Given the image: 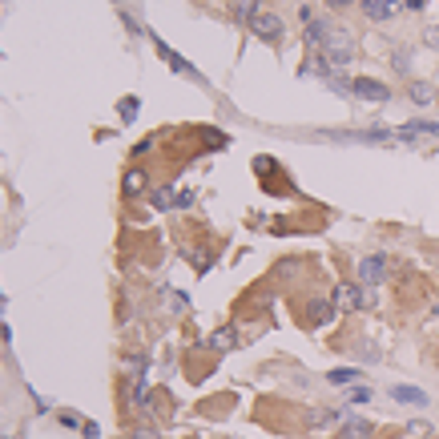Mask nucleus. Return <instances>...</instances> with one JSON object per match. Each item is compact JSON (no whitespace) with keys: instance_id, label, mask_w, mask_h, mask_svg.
<instances>
[{"instance_id":"obj_3","label":"nucleus","mask_w":439,"mask_h":439,"mask_svg":"<svg viewBox=\"0 0 439 439\" xmlns=\"http://www.w3.org/2000/svg\"><path fill=\"white\" fill-rule=\"evenodd\" d=\"M371 307H375V294L363 291V286L342 282L339 291H335V310H371Z\"/></svg>"},{"instance_id":"obj_19","label":"nucleus","mask_w":439,"mask_h":439,"mask_svg":"<svg viewBox=\"0 0 439 439\" xmlns=\"http://www.w3.org/2000/svg\"><path fill=\"white\" fill-rule=\"evenodd\" d=\"M254 169H258V174H274L278 165L270 162V158H254Z\"/></svg>"},{"instance_id":"obj_16","label":"nucleus","mask_w":439,"mask_h":439,"mask_svg":"<svg viewBox=\"0 0 439 439\" xmlns=\"http://www.w3.org/2000/svg\"><path fill=\"white\" fill-rule=\"evenodd\" d=\"M149 202H153V206H158V210H169V206H174V197H169V190H153V194H149Z\"/></svg>"},{"instance_id":"obj_5","label":"nucleus","mask_w":439,"mask_h":439,"mask_svg":"<svg viewBox=\"0 0 439 439\" xmlns=\"http://www.w3.org/2000/svg\"><path fill=\"white\" fill-rule=\"evenodd\" d=\"M383 278H387V258H383V254H371V258L358 262V282H363L367 291H371V286H379Z\"/></svg>"},{"instance_id":"obj_9","label":"nucleus","mask_w":439,"mask_h":439,"mask_svg":"<svg viewBox=\"0 0 439 439\" xmlns=\"http://www.w3.org/2000/svg\"><path fill=\"white\" fill-rule=\"evenodd\" d=\"M391 399H399V403H411V407H427V391L399 383V387H391Z\"/></svg>"},{"instance_id":"obj_15","label":"nucleus","mask_w":439,"mask_h":439,"mask_svg":"<svg viewBox=\"0 0 439 439\" xmlns=\"http://www.w3.org/2000/svg\"><path fill=\"white\" fill-rule=\"evenodd\" d=\"M210 347H214V351H230V347H234V326L214 330V335H210Z\"/></svg>"},{"instance_id":"obj_2","label":"nucleus","mask_w":439,"mask_h":439,"mask_svg":"<svg viewBox=\"0 0 439 439\" xmlns=\"http://www.w3.org/2000/svg\"><path fill=\"white\" fill-rule=\"evenodd\" d=\"M246 25H250V33L258 36V41H266V45H278V41H282V29H286V20L278 17V13H254Z\"/></svg>"},{"instance_id":"obj_1","label":"nucleus","mask_w":439,"mask_h":439,"mask_svg":"<svg viewBox=\"0 0 439 439\" xmlns=\"http://www.w3.org/2000/svg\"><path fill=\"white\" fill-rule=\"evenodd\" d=\"M323 57L330 61V69H342L355 61V36L347 29H330V36L323 41Z\"/></svg>"},{"instance_id":"obj_8","label":"nucleus","mask_w":439,"mask_h":439,"mask_svg":"<svg viewBox=\"0 0 439 439\" xmlns=\"http://www.w3.org/2000/svg\"><path fill=\"white\" fill-rule=\"evenodd\" d=\"M153 45H158V57H162V61H169V65L178 69V73H186V77H194V81H202V73H197V69H190L186 65V61H181L178 53L169 49V45H165V41H158V36H153Z\"/></svg>"},{"instance_id":"obj_11","label":"nucleus","mask_w":439,"mask_h":439,"mask_svg":"<svg viewBox=\"0 0 439 439\" xmlns=\"http://www.w3.org/2000/svg\"><path fill=\"white\" fill-rule=\"evenodd\" d=\"M121 190H125V197H137L141 190H146V174H141V169H130L125 181H121Z\"/></svg>"},{"instance_id":"obj_14","label":"nucleus","mask_w":439,"mask_h":439,"mask_svg":"<svg viewBox=\"0 0 439 439\" xmlns=\"http://www.w3.org/2000/svg\"><path fill=\"white\" fill-rule=\"evenodd\" d=\"M339 415H342L339 407H326V411H310V415H307V423H310V427H326V423H335Z\"/></svg>"},{"instance_id":"obj_12","label":"nucleus","mask_w":439,"mask_h":439,"mask_svg":"<svg viewBox=\"0 0 439 439\" xmlns=\"http://www.w3.org/2000/svg\"><path fill=\"white\" fill-rule=\"evenodd\" d=\"M326 36H330V25H326V20H314V17H310V20H307V41H310V45H323Z\"/></svg>"},{"instance_id":"obj_6","label":"nucleus","mask_w":439,"mask_h":439,"mask_svg":"<svg viewBox=\"0 0 439 439\" xmlns=\"http://www.w3.org/2000/svg\"><path fill=\"white\" fill-rule=\"evenodd\" d=\"M403 0H363V17L367 20H391L399 13Z\"/></svg>"},{"instance_id":"obj_22","label":"nucleus","mask_w":439,"mask_h":439,"mask_svg":"<svg viewBox=\"0 0 439 439\" xmlns=\"http://www.w3.org/2000/svg\"><path fill=\"white\" fill-rule=\"evenodd\" d=\"M61 423H65V427H81V419H77L73 411H61Z\"/></svg>"},{"instance_id":"obj_7","label":"nucleus","mask_w":439,"mask_h":439,"mask_svg":"<svg viewBox=\"0 0 439 439\" xmlns=\"http://www.w3.org/2000/svg\"><path fill=\"white\" fill-rule=\"evenodd\" d=\"M339 439H375V423L358 419V415H351V419L339 427Z\"/></svg>"},{"instance_id":"obj_10","label":"nucleus","mask_w":439,"mask_h":439,"mask_svg":"<svg viewBox=\"0 0 439 439\" xmlns=\"http://www.w3.org/2000/svg\"><path fill=\"white\" fill-rule=\"evenodd\" d=\"M358 379H363L358 367H335V371L326 375V383H335V387H351V383H358Z\"/></svg>"},{"instance_id":"obj_25","label":"nucleus","mask_w":439,"mask_h":439,"mask_svg":"<svg viewBox=\"0 0 439 439\" xmlns=\"http://www.w3.org/2000/svg\"><path fill=\"white\" fill-rule=\"evenodd\" d=\"M407 8H423V0H403Z\"/></svg>"},{"instance_id":"obj_26","label":"nucleus","mask_w":439,"mask_h":439,"mask_svg":"<svg viewBox=\"0 0 439 439\" xmlns=\"http://www.w3.org/2000/svg\"><path fill=\"white\" fill-rule=\"evenodd\" d=\"M435 101H439V93H435Z\"/></svg>"},{"instance_id":"obj_13","label":"nucleus","mask_w":439,"mask_h":439,"mask_svg":"<svg viewBox=\"0 0 439 439\" xmlns=\"http://www.w3.org/2000/svg\"><path fill=\"white\" fill-rule=\"evenodd\" d=\"M310 319H314V323H319V326H326V323H330V319H335V307H330V302H323V298H319V302H310Z\"/></svg>"},{"instance_id":"obj_23","label":"nucleus","mask_w":439,"mask_h":439,"mask_svg":"<svg viewBox=\"0 0 439 439\" xmlns=\"http://www.w3.org/2000/svg\"><path fill=\"white\" fill-rule=\"evenodd\" d=\"M130 439H162V435H158V431H133Z\"/></svg>"},{"instance_id":"obj_18","label":"nucleus","mask_w":439,"mask_h":439,"mask_svg":"<svg viewBox=\"0 0 439 439\" xmlns=\"http://www.w3.org/2000/svg\"><path fill=\"white\" fill-rule=\"evenodd\" d=\"M411 101H415V105H427V101H431V89H427V85H411Z\"/></svg>"},{"instance_id":"obj_4","label":"nucleus","mask_w":439,"mask_h":439,"mask_svg":"<svg viewBox=\"0 0 439 439\" xmlns=\"http://www.w3.org/2000/svg\"><path fill=\"white\" fill-rule=\"evenodd\" d=\"M351 97L375 101V105H379V101H387V97H391V89H387L383 81H375V77H355V81H351Z\"/></svg>"},{"instance_id":"obj_17","label":"nucleus","mask_w":439,"mask_h":439,"mask_svg":"<svg viewBox=\"0 0 439 439\" xmlns=\"http://www.w3.org/2000/svg\"><path fill=\"white\" fill-rule=\"evenodd\" d=\"M137 109H141V105H137V97H125L121 105H117V113L125 117V121H133V117H137Z\"/></svg>"},{"instance_id":"obj_20","label":"nucleus","mask_w":439,"mask_h":439,"mask_svg":"<svg viewBox=\"0 0 439 439\" xmlns=\"http://www.w3.org/2000/svg\"><path fill=\"white\" fill-rule=\"evenodd\" d=\"M423 41H427V45H435V49H439V25H427V33H423Z\"/></svg>"},{"instance_id":"obj_24","label":"nucleus","mask_w":439,"mask_h":439,"mask_svg":"<svg viewBox=\"0 0 439 439\" xmlns=\"http://www.w3.org/2000/svg\"><path fill=\"white\" fill-rule=\"evenodd\" d=\"M326 4H330V8H351L355 0H326Z\"/></svg>"},{"instance_id":"obj_21","label":"nucleus","mask_w":439,"mask_h":439,"mask_svg":"<svg viewBox=\"0 0 439 439\" xmlns=\"http://www.w3.org/2000/svg\"><path fill=\"white\" fill-rule=\"evenodd\" d=\"M367 399H371V391H367V387H355V391H351V403H367Z\"/></svg>"}]
</instances>
